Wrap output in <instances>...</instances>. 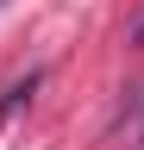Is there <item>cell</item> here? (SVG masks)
Returning a JSON list of instances; mask_svg holds the SVG:
<instances>
[{
	"label": "cell",
	"instance_id": "cell-1",
	"mask_svg": "<svg viewBox=\"0 0 144 150\" xmlns=\"http://www.w3.org/2000/svg\"><path fill=\"white\" fill-rule=\"evenodd\" d=\"M38 81H44V75L31 69L25 81H13L6 94H0V125H6V119H13V112H19V106H31V94H38Z\"/></svg>",
	"mask_w": 144,
	"mask_h": 150
},
{
	"label": "cell",
	"instance_id": "cell-2",
	"mask_svg": "<svg viewBox=\"0 0 144 150\" xmlns=\"http://www.w3.org/2000/svg\"><path fill=\"white\" fill-rule=\"evenodd\" d=\"M132 44H138V50H144V13H138V25H132Z\"/></svg>",
	"mask_w": 144,
	"mask_h": 150
}]
</instances>
